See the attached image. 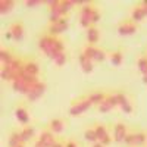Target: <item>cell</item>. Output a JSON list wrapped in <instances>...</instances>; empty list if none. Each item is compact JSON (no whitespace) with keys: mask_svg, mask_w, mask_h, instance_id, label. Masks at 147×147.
<instances>
[{"mask_svg":"<svg viewBox=\"0 0 147 147\" xmlns=\"http://www.w3.org/2000/svg\"><path fill=\"white\" fill-rule=\"evenodd\" d=\"M40 49L49 56V57H55L56 52L53 49V37H43V38H40Z\"/></svg>","mask_w":147,"mask_h":147,"instance_id":"obj_1","label":"cell"},{"mask_svg":"<svg viewBox=\"0 0 147 147\" xmlns=\"http://www.w3.org/2000/svg\"><path fill=\"white\" fill-rule=\"evenodd\" d=\"M44 90H46V85H44L43 82H37L35 85H32V87H31V90H30V93H28L27 96H28V99H30V100L34 102V100L40 99V97L43 96Z\"/></svg>","mask_w":147,"mask_h":147,"instance_id":"obj_2","label":"cell"},{"mask_svg":"<svg viewBox=\"0 0 147 147\" xmlns=\"http://www.w3.org/2000/svg\"><path fill=\"white\" fill-rule=\"evenodd\" d=\"M93 103H91V100L90 99H87V100H84V102H80V103H77V105H74L72 107H71V110H69V113L71 115H81L82 112H85L90 106H91Z\"/></svg>","mask_w":147,"mask_h":147,"instance_id":"obj_3","label":"cell"},{"mask_svg":"<svg viewBox=\"0 0 147 147\" xmlns=\"http://www.w3.org/2000/svg\"><path fill=\"white\" fill-rule=\"evenodd\" d=\"M93 9L90 6H84L81 10V25L84 28H88V24L91 22V15H93Z\"/></svg>","mask_w":147,"mask_h":147,"instance_id":"obj_4","label":"cell"},{"mask_svg":"<svg viewBox=\"0 0 147 147\" xmlns=\"http://www.w3.org/2000/svg\"><path fill=\"white\" fill-rule=\"evenodd\" d=\"M144 138H146V136L144 134H127V137H125V143H128V144H134V146H141L143 143H144Z\"/></svg>","mask_w":147,"mask_h":147,"instance_id":"obj_5","label":"cell"},{"mask_svg":"<svg viewBox=\"0 0 147 147\" xmlns=\"http://www.w3.org/2000/svg\"><path fill=\"white\" fill-rule=\"evenodd\" d=\"M13 88H15L16 91L22 93V94H28L30 90H31V87H30V85L24 81L21 77H18L16 80H13Z\"/></svg>","mask_w":147,"mask_h":147,"instance_id":"obj_6","label":"cell"},{"mask_svg":"<svg viewBox=\"0 0 147 147\" xmlns=\"http://www.w3.org/2000/svg\"><path fill=\"white\" fill-rule=\"evenodd\" d=\"M96 136H97V140H100V143L103 144V146H106V144H109V141H110V137H109V134L106 132V129H105V127H102V125H99L96 129Z\"/></svg>","mask_w":147,"mask_h":147,"instance_id":"obj_7","label":"cell"},{"mask_svg":"<svg viewBox=\"0 0 147 147\" xmlns=\"http://www.w3.org/2000/svg\"><path fill=\"white\" fill-rule=\"evenodd\" d=\"M66 28H68V21H66V19H60V21L52 24L50 32H52V34H59V32H63Z\"/></svg>","mask_w":147,"mask_h":147,"instance_id":"obj_8","label":"cell"},{"mask_svg":"<svg viewBox=\"0 0 147 147\" xmlns=\"http://www.w3.org/2000/svg\"><path fill=\"white\" fill-rule=\"evenodd\" d=\"M127 137V128L124 124H118L116 128H115V140L118 143H122Z\"/></svg>","mask_w":147,"mask_h":147,"instance_id":"obj_9","label":"cell"},{"mask_svg":"<svg viewBox=\"0 0 147 147\" xmlns=\"http://www.w3.org/2000/svg\"><path fill=\"white\" fill-rule=\"evenodd\" d=\"M10 34L12 37H13L15 40H22V37H24V28H22V24H13V25L10 27Z\"/></svg>","mask_w":147,"mask_h":147,"instance_id":"obj_10","label":"cell"},{"mask_svg":"<svg viewBox=\"0 0 147 147\" xmlns=\"http://www.w3.org/2000/svg\"><path fill=\"white\" fill-rule=\"evenodd\" d=\"M136 25H134L132 22H124L122 25L119 27V34H122V35H128V34H134L136 32Z\"/></svg>","mask_w":147,"mask_h":147,"instance_id":"obj_11","label":"cell"},{"mask_svg":"<svg viewBox=\"0 0 147 147\" xmlns=\"http://www.w3.org/2000/svg\"><path fill=\"white\" fill-rule=\"evenodd\" d=\"M40 141L46 146V147H53L55 146V138H53V134L49 132V131H44L41 136H40Z\"/></svg>","mask_w":147,"mask_h":147,"instance_id":"obj_12","label":"cell"},{"mask_svg":"<svg viewBox=\"0 0 147 147\" xmlns=\"http://www.w3.org/2000/svg\"><path fill=\"white\" fill-rule=\"evenodd\" d=\"M80 62H81V66H82V71L85 74H88L93 71V65H91V59H88L85 55H81L80 56Z\"/></svg>","mask_w":147,"mask_h":147,"instance_id":"obj_13","label":"cell"},{"mask_svg":"<svg viewBox=\"0 0 147 147\" xmlns=\"http://www.w3.org/2000/svg\"><path fill=\"white\" fill-rule=\"evenodd\" d=\"M24 140H22V136H21V132H15V134H12L10 138H9V147H19L22 146Z\"/></svg>","mask_w":147,"mask_h":147,"instance_id":"obj_14","label":"cell"},{"mask_svg":"<svg viewBox=\"0 0 147 147\" xmlns=\"http://www.w3.org/2000/svg\"><path fill=\"white\" fill-rule=\"evenodd\" d=\"M65 128V124H63V121H60V119H53L50 122V129L52 132H62Z\"/></svg>","mask_w":147,"mask_h":147,"instance_id":"obj_15","label":"cell"},{"mask_svg":"<svg viewBox=\"0 0 147 147\" xmlns=\"http://www.w3.org/2000/svg\"><path fill=\"white\" fill-rule=\"evenodd\" d=\"M13 7V2H10V0H2L0 2V12L5 15V13H7V12Z\"/></svg>","mask_w":147,"mask_h":147,"instance_id":"obj_16","label":"cell"},{"mask_svg":"<svg viewBox=\"0 0 147 147\" xmlns=\"http://www.w3.org/2000/svg\"><path fill=\"white\" fill-rule=\"evenodd\" d=\"M16 116H18V119H19L21 122H24V124H27L28 119H30L27 110L24 109V107H18V109H16Z\"/></svg>","mask_w":147,"mask_h":147,"instance_id":"obj_17","label":"cell"},{"mask_svg":"<svg viewBox=\"0 0 147 147\" xmlns=\"http://www.w3.org/2000/svg\"><path fill=\"white\" fill-rule=\"evenodd\" d=\"M24 69H25L27 72H30L31 75H37V74H38V71H40L38 65L34 63V62H28L25 66H24Z\"/></svg>","mask_w":147,"mask_h":147,"instance_id":"obj_18","label":"cell"},{"mask_svg":"<svg viewBox=\"0 0 147 147\" xmlns=\"http://www.w3.org/2000/svg\"><path fill=\"white\" fill-rule=\"evenodd\" d=\"M87 37H88L90 43H96L97 40H99V31H97V28H88Z\"/></svg>","mask_w":147,"mask_h":147,"instance_id":"obj_19","label":"cell"},{"mask_svg":"<svg viewBox=\"0 0 147 147\" xmlns=\"http://www.w3.org/2000/svg\"><path fill=\"white\" fill-rule=\"evenodd\" d=\"M88 99L91 100V103H99V105H100V103L106 99V96H105L103 93H93Z\"/></svg>","mask_w":147,"mask_h":147,"instance_id":"obj_20","label":"cell"},{"mask_svg":"<svg viewBox=\"0 0 147 147\" xmlns=\"http://www.w3.org/2000/svg\"><path fill=\"white\" fill-rule=\"evenodd\" d=\"M0 60H2V63L6 66V65H9V63H10L13 59L10 57L9 52H6V50H2V52H0Z\"/></svg>","mask_w":147,"mask_h":147,"instance_id":"obj_21","label":"cell"},{"mask_svg":"<svg viewBox=\"0 0 147 147\" xmlns=\"http://www.w3.org/2000/svg\"><path fill=\"white\" fill-rule=\"evenodd\" d=\"M53 60L56 62L57 66H62V65H65V62H66V56H65L63 52H62V53H56L55 57H53Z\"/></svg>","mask_w":147,"mask_h":147,"instance_id":"obj_22","label":"cell"},{"mask_svg":"<svg viewBox=\"0 0 147 147\" xmlns=\"http://www.w3.org/2000/svg\"><path fill=\"white\" fill-rule=\"evenodd\" d=\"M21 136H22V140H24V141H28V140H31L32 136H34V129L30 128V127H27L25 129L21 132Z\"/></svg>","mask_w":147,"mask_h":147,"instance_id":"obj_23","label":"cell"},{"mask_svg":"<svg viewBox=\"0 0 147 147\" xmlns=\"http://www.w3.org/2000/svg\"><path fill=\"white\" fill-rule=\"evenodd\" d=\"M75 5V2H71V0H65V2H60V12H62V15L66 13V12Z\"/></svg>","mask_w":147,"mask_h":147,"instance_id":"obj_24","label":"cell"},{"mask_svg":"<svg viewBox=\"0 0 147 147\" xmlns=\"http://www.w3.org/2000/svg\"><path fill=\"white\" fill-rule=\"evenodd\" d=\"M144 16H146V12H144V9H143V7L136 9V10L132 12V19H134V21H141Z\"/></svg>","mask_w":147,"mask_h":147,"instance_id":"obj_25","label":"cell"},{"mask_svg":"<svg viewBox=\"0 0 147 147\" xmlns=\"http://www.w3.org/2000/svg\"><path fill=\"white\" fill-rule=\"evenodd\" d=\"M96 53H97V49H94V47H85L82 55H85V56H87L88 59H94Z\"/></svg>","mask_w":147,"mask_h":147,"instance_id":"obj_26","label":"cell"},{"mask_svg":"<svg viewBox=\"0 0 147 147\" xmlns=\"http://www.w3.org/2000/svg\"><path fill=\"white\" fill-rule=\"evenodd\" d=\"M110 109H112V105H110V103H109L106 99H105V100H103V102L99 105V110H100V112H103V113L109 112Z\"/></svg>","mask_w":147,"mask_h":147,"instance_id":"obj_27","label":"cell"},{"mask_svg":"<svg viewBox=\"0 0 147 147\" xmlns=\"http://www.w3.org/2000/svg\"><path fill=\"white\" fill-rule=\"evenodd\" d=\"M121 62H122V55H121L119 52H115V53L112 55V63H113L115 66H118V65H121Z\"/></svg>","mask_w":147,"mask_h":147,"instance_id":"obj_28","label":"cell"},{"mask_svg":"<svg viewBox=\"0 0 147 147\" xmlns=\"http://www.w3.org/2000/svg\"><path fill=\"white\" fill-rule=\"evenodd\" d=\"M138 69H140L143 74L147 71V57H141V59L138 60Z\"/></svg>","mask_w":147,"mask_h":147,"instance_id":"obj_29","label":"cell"},{"mask_svg":"<svg viewBox=\"0 0 147 147\" xmlns=\"http://www.w3.org/2000/svg\"><path fill=\"white\" fill-rule=\"evenodd\" d=\"M85 138L88 141H97V136H96V131H85Z\"/></svg>","mask_w":147,"mask_h":147,"instance_id":"obj_30","label":"cell"},{"mask_svg":"<svg viewBox=\"0 0 147 147\" xmlns=\"http://www.w3.org/2000/svg\"><path fill=\"white\" fill-rule=\"evenodd\" d=\"M106 100L112 105V107H115L116 105H119V102H118V96H109V97H106Z\"/></svg>","mask_w":147,"mask_h":147,"instance_id":"obj_31","label":"cell"},{"mask_svg":"<svg viewBox=\"0 0 147 147\" xmlns=\"http://www.w3.org/2000/svg\"><path fill=\"white\" fill-rule=\"evenodd\" d=\"M2 78H3V80H13L12 74H10L9 69H6V68H3V71H2Z\"/></svg>","mask_w":147,"mask_h":147,"instance_id":"obj_32","label":"cell"},{"mask_svg":"<svg viewBox=\"0 0 147 147\" xmlns=\"http://www.w3.org/2000/svg\"><path fill=\"white\" fill-rule=\"evenodd\" d=\"M38 5H41L40 0H28V2H27L28 7H34V6H38Z\"/></svg>","mask_w":147,"mask_h":147,"instance_id":"obj_33","label":"cell"},{"mask_svg":"<svg viewBox=\"0 0 147 147\" xmlns=\"http://www.w3.org/2000/svg\"><path fill=\"white\" fill-rule=\"evenodd\" d=\"M99 21H100V13L97 10H94L91 15V22H99Z\"/></svg>","mask_w":147,"mask_h":147,"instance_id":"obj_34","label":"cell"},{"mask_svg":"<svg viewBox=\"0 0 147 147\" xmlns=\"http://www.w3.org/2000/svg\"><path fill=\"white\" fill-rule=\"evenodd\" d=\"M103 59H105V53L102 50H97V53L94 56V60H103Z\"/></svg>","mask_w":147,"mask_h":147,"instance_id":"obj_35","label":"cell"},{"mask_svg":"<svg viewBox=\"0 0 147 147\" xmlns=\"http://www.w3.org/2000/svg\"><path fill=\"white\" fill-rule=\"evenodd\" d=\"M118 96V102H119V105H124V103H127L128 100H127V97L124 96V94H116Z\"/></svg>","mask_w":147,"mask_h":147,"instance_id":"obj_36","label":"cell"},{"mask_svg":"<svg viewBox=\"0 0 147 147\" xmlns=\"http://www.w3.org/2000/svg\"><path fill=\"white\" fill-rule=\"evenodd\" d=\"M121 106H122V109H124V112H127V113H131L132 107L128 105V102H127V103H124V105H121Z\"/></svg>","mask_w":147,"mask_h":147,"instance_id":"obj_37","label":"cell"},{"mask_svg":"<svg viewBox=\"0 0 147 147\" xmlns=\"http://www.w3.org/2000/svg\"><path fill=\"white\" fill-rule=\"evenodd\" d=\"M35 147H46V146H44V144H43V143H41V141L38 140V141L35 143Z\"/></svg>","mask_w":147,"mask_h":147,"instance_id":"obj_38","label":"cell"},{"mask_svg":"<svg viewBox=\"0 0 147 147\" xmlns=\"http://www.w3.org/2000/svg\"><path fill=\"white\" fill-rule=\"evenodd\" d=\"M66 147H77V144H75V143H72V141H69V143L66 144Z\"/></svg>","mask_w":147,"mask_h":147,"instance_id":"obj_39","label":"cell"},{"mask_svg":"<svg viewBox=\"0 0 147 147\" xmlns=\"http://www.w3.org/2000/svg\"><path fill=\"white\" fill-rule=\"evenodd\" d=\"M143 81H144V82H146V84H147V71H146V72H144V78H143Z\"/></svg>","mask_w":147,"mask_h":147,"instance_id":"obj_40","label":"cell"},{"mask_svg":"<svg viewBox=\"0 0 147 147\" xmlns=\"http://www.w3.org/2000/svg\"><path fill=\"white\" fill-rule=\"evenodd\" d=\"M53 147H65V146H63V144H60V143H55Z\"/></svg>","mask_w":147,"mask_h":147,"instance_id":"obj_41","label":"cell"},{"mask_svg":"<svg viewBox=\"0 0 147 147\" xmlns=\"http://www.w3.org/2000/svg\"><path fill=\"white\" fill-rule=\"evenodd\" d=\"M93 147H103V144H102V143H99V144H94Z\"/></svg>","mask_w":147,"mask_h":147,"instance_id":"obj_42","label":"cell"},{"mask_svg":"<svg viewBox=\"0 0 147 147\" xmlns=\"http://www.w3.org/2000/svg\"><path fill=\"white\" fill-rule=\"evenodd\" d=\"M143 9H144V12H146V15H147V6H144Z\"/></svg>","mask_w":147,"mask_h":147,"instance_id":"obj_43","label":"cell"},{"mask_svg":"<svg viewBox=\"0 0 147 147\" xmlns=\"http://www.w3.org/2000/svg\"><path fill=\"white\" fill-rule=\"evenodd\" d=\"M19 147H24V146H19Z\"/></svg>","mask_w":147,"mask_h":147,"instance_id":"obj_44","label":"cell"}]
</instances>
